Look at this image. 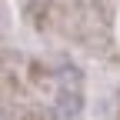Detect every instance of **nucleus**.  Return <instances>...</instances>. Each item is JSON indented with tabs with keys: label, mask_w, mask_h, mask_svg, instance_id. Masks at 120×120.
Listing matches in <instances>:
<instances>
[{
	"label": "nucleus",
	"mask_w": 120,
	"mask_h": 120,
	"mask_svg": "<svg viewBox=\"0 0 120 120\" xmlns=\"http://www.w3.org/2000/svg\"><path fill=\"white\" fill-rule=\"evenodd\" d=\"M17 4H20V10L27 17H40V10L47 7V0H17Z\"/></svg>",
	"instance_id": "nucleus-2"
},
{
	"label": "nucleus",
	"mask_w": 120,
	"mask_h": 120,
	"mask_svg": "<svg viewBox=\"0 0 120 120\" xmlns=\"http://www.w3.org/2000/svg\"><path fill=\"white\" fill-rule=\"evenodd\" d=\"M23 120H43V117H40V113H27Z\"/></svg>",
	"instance_id": "nucleus-3"
},
{
	"label": "nucleus",
	"mask_w": 120,
	"mask_h": 120,
	"mask_svg": "<svg viewBox=\"0 0 120 120\" xmlns=\"http://www.w3.org/2000/svg\"><path fill=\"white\" fill-rule=\"evenodd\" d=\"M73 73H77V67H67L64 73H60V90H57V113L60 117H73V113H80V107H83L80 87L70 90V77H73Z\"/></svg>",
	"instance_id": "nucleus-1"
}]
</instances>
